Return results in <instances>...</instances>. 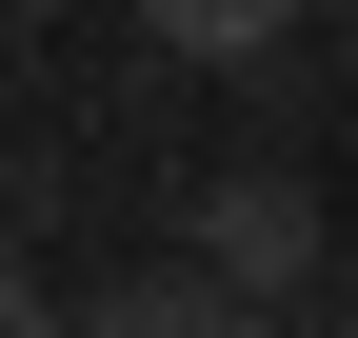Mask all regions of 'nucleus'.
<instances>
[{"instance_id": "1", "label": "nucleus", "mask_w": 358, "mask_h": 338, "mask_svg": "<svg viewBox=\"0 0 358 338\" xmlns=\"http://www.w3.org/2000/svg\"><path fill=\"white\" fill-rule=\"evenodd\" d=\"M179 259H199L239 318H319L338 219H319V179H299V159H219V179H199V219H179Z\"/></svg>"}, {"instance_id": "2", "label": "nucleus", "mask_w": 358, "mask_h": 338, "mask_svg": "<svg viewBox=\"0 0 358 338\" xmlns=\"http://www.w3.org/2000/svg\"><path fill=\"white\" fill-rule=\"evenodd\" d=\"M80 338H259V318L199 259H120V279H80Z\"/></svg>"}, {"instance_id": "3", "label": "nucleus", "mask_w": 358, "mask_h": 338, "mask_svg": "<svg viewBox=\"0 0 358 338\" xmlns=\"http://www.w3.org/2000/svg\"><path fill=\"white\" fill-rule=\"evenodd\" d=\"M140 40H159V60H279L299 0H140Z\"/></svg>"}, {"instance_id": "4", "label": "nucleus", "mask_w": 358, "mask_h": 338, "mask_svg": "<svg viewBox=\"0 0 358 338\" xmlns=\"http://www.w3.org/2000/svg\"><path fill=\"white\" fill-rule=\"evenodd\" d=\"M0 338H80V299H60V279H20V259H0Z\"/></svg>"}, {"instance_id": "5", "label": "nucleus", "mask_w": 358, "mask_h": 338, "mask_svg": "<svg viewBox=\"0 0 358 338\" xmlns=\"http://www.w3.org/2000/svg\"><path fill=\"white\" fill-rule=\"evenodd\" d=\"M0 20H80V0H0Z\"/></svg>"}, {"instance_id": "6", "label": "nucleus", "mask_w": 358, "mask_h": 338, "mask_svg": "<svg viewBox=\"0 0 358 338\" xmlns=\"http://www.w3.org/2000/svg\"><path fill=\"white\" fill-rule=\"evenodd\" d=\"M338 80H358V60H338Z\"/></svg>"}]
</instances>
